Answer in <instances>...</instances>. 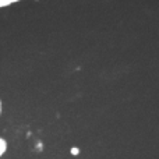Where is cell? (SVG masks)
I'll list each match as a JSON object with an SVG mask.
<instances>
[{"label":"cell","instance_id":"cell-4","mask_svg":"<svg viewBox=\"0 0 159 159\" xmlns=\"http://www.w3.org/2000/svg\"><path fill=\"white\" fill-rule=\"evenodd\" d=\"M2 113H3V101L0 99V116H2Z\"/></svg>","mask_w":159,"mask_h":159},{"label":"cell","instance_id":"cell-1","mask_svg":"<svg viewBox=\"0 0 159 159\" xmlns=\"http://www.w3.org/2000/svg\"><path fill=\"white\" fill-rule=\"evenodd\" d=\"M7 149H8L7 140H6L4 137H2V135H0V158L4 157V154L7 152Z\"/></svg>","mask_w":159,"mask_h":159},{"label":"cell","instance_id":"cell-2","mask_svg":"<svg viewBox=\"0 0 159 159\" xmlns=\"http://www.w3.org/2000/svg\"><path fill=\"white\" fill-rule=\"evenodd\" d=\"M22 2V0H0V8H6L10 7L13 4H17V3Z\"/></svg>","mask_w":159,"mask_h":159},{"label":"cell","instance_id":"cell-3","mask_svg":"<svg viewBox=\"0 0 159 159\" xmlns=\"http://www.w3.org/2000/svg\"><path fill=\"white\" fill-rule=\"evenodd\" d=\"M70 152H71L73 155H78V154H80V149L77 148V147H73V148H71V151H70Z\"/></svg>","mask_w":159,"mask_h":159}]
</instances>
